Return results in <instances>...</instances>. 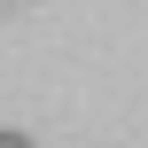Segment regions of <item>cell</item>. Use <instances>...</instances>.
Wrapping results in <instances>:
<instances>
[{
    "mask_svg": "<svg viewBox=\"0 0 148 148\" xmlns=\"http://www.w3.org/2000/svg\"><path fill=\"white\" fill-rule=\"evenodd\" d=\"M0 148H31V140H23V133H0Z\"/></svg>",
    "mask_w": 148,
    "mask_h": 148,
    "instance_id": "obj_1",
    "label": "cell"
}]
</instances>
